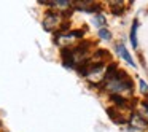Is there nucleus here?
<instances>
[{"instance_id":"obj_4","label":"nucleus","mask_w":148,"mask_h":132,"mask_svg":"<svg viewBox=\"0 0 148 132\" xmlns=\"http://www.w3.org/2000/svg\"><path fill=\"white\" fill-rule=\"evenodd\" d=\"M129 124L132 126V127L135 129H147L148 127V121H145L143 118H142L140 115H131V118H129Z\"/></svg>"},{"instance_id":"obj_7","label":"nucleus","mask_w":148,"mask_h":132,"mask_svg":"<svg viewBox=\"0 0 148 132\" xmlns=\"http://www.w3.org/2000/svg\"><path fill=\"white\" fill-rule=\"evenodd\" d=\"M137 27H138V21L134 19V23H132V27H131V34H129L131 45L134 46V48H137V46H138V42H137Z\"/></svg>"},{"instance_id":"obj_12","label":"nucleus","mask_w":148,"mask_h":132,"mask_svg":"<svg viewBox=\"0 0 148 132\" xmlns=\"http://www.w3.org/2000/svg\"><path fill=\"white\" fill-rule=\"evenodd\" d=\"M94 23L99 24V26H103V24H105V18H103L102 14H96V18H94Z\"/></svg>"},{"instance_id":"obj_5","label":"nucleus","mask_w":148,"mask_h":132,"mask_svg":"<svg viewBox=\"0 0 148 132\" xmlns=\"http://www.w3.org/2000/svg\"><path fill=\"white\" fill-rule=\"evenodd\" d=\"M116 49H118L119 56H121V57L124 59V61L127 62L129 65H132V67H135V62H134V59L131 57V54H129V51L126 49V46L123 45V43H118V45H116Z\"/></svg>"},{"instance_id":"obj_3","label":"nucleus","mask_w":148,"mask_h":132,"mask_svg":"<svg viewBox=\"0 0 148 132\" xmlns=\"http://www.w3.org/2000/svg\"><path fill=\"white\" fill-rule=\"evenodd\" d=\"M58 23H59L58 14H56L54 11H48L45 21H43V27H45V30H53V29H56Z\"/></svg>"},{"instance_id":"obj_6","label":"nucleus","mask_w":148,"mask_h":132,"mask_svg":"<svg viewBox=\"0 0 148 132\" xmlns=\"http://www.w3.org/2000/svg\"><path fill=\"white\" fill-rule=\"evenodd\" d=\"M110 100H112L113 103H116L115 107H118V108H124V107H127V99L123 96H119V94H112L110 96Z\"/></svg>"},{"instance_id":"obj_8","label":"nucleus","mask_w":148,"mask_h":132,"mask_svg":"<svg viewBox=\"0 0 148 132\" xmlns=\"http://www.w3.org/2000/svg\"><path fill=\"white\" fill-rule=\"evenodd\" d=\"M110 3V11H112L115 16H121L124 13V7H123V2H108Z\"/></svg>"},{"instance_id":"obj_2","label":"nucleus","mask_w":148,"mask_h":132,"mask_svg":"<svg viewBox=\"0 0 148 132\" xmlns=\"http://www.w3.org/2000/svg\"><path fill=\"white\" fill-rule=\"evenodd\" d=\"M61 57H62V64L67 68H73L75 67V61H73V53H72V48L69 46H64L61 49Z\"/></svg>"},{"instance_id":"obj_1","label":"nucleus","mask_w":148,"mask_h":132,"mask_svg":"<svg viewBox=\"0 0 148 132\" xmlns=\"http://www.w3.org/2000/svg\"><path fill=\"white\" fill-rule=\"evenodd\" d=\"M107 113H108V116L112 118L113 122H116V124H126V122H129V118H126L124 115H123V110L118 108V107H108L107 108Z\"/></svg>"},{"instance_id":"obj_10","label":"nucleus","mask_w":148,"mask_h":132,"mask_svg":"<svg viewBox=\"0 0 148 132\" xmlns=\"http://www.w3.org/2000/svg\"><path fill=\"white\" fill-rule=\"evenodd\" d=\"M99 37L102 40H112V34H110V30H107L105 27L99 29Z\"/></svg>"},{"instance_id":"obj_9","label":"nucleus","mask_w":148,"mask_h":132,"mask_svg":"<svg viewBox=\"0 0 148 132\" xmlns=\"http://www.w3.org/2000/svg\"><path fill=\"white\" fill-rule=\"evenodd\" d=\"M137 115H140L145 121H148V102H147V100H145V102H142L140 105H138Z\"/></svg>"},{"instance_id":"obj_11","label":"nucleus","mask_w":148,"mask_h":132,"mask_svg":"<svg viewBox=\"0 0 148 132\" xmlns=\"http://www.w3.org/2000/svg\"><path fill=\"white\" fill-rule=\"evenodd\" d=\"M138 88H140V92L142 94H145V96L148 94V84L145 83L143 80H138Z\"/></svg>"}]
</instances>
